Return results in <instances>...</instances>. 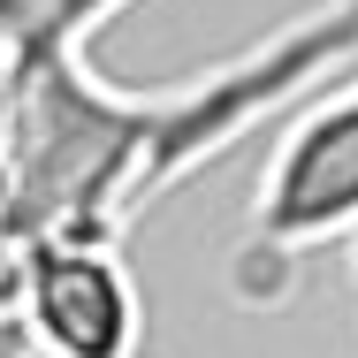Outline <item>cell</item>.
Returning <instances> with one entry per match:
<instances>
[{
	"label": "cell",
	"mask_w": 358,
	"mask_h": 358,
	"mask_svg": "<svg viewBox=\"0 0 358 358\" xmlns=\"http://www.w3.org/2000/svg\"><path fill=\"white\" fill-rule=\"evenodd\" d=\"M130 0H0V38H62L92 46Z\"/></svg>",
	"instance_id": "obj_5"
},
{
	"label": "cell",
	"mask_w": 358,
	"mask_h": 358,
	"mask_svg": "<svg viewBox=\"0 0 358 358\" xmlns=\"http://www.w3.org/2000/svg\"><path fill=\"white\" fill-rule=\"evenodd\" d=\"M8 313L31 358H138L145 297L115 236H31L15 244Z\"/></svg>",
	"instance_id": "obj_4"
},
{
	"label": "cell",
	"mask_w": 358,
	"mask_h": 358,
	"mask_svg": "<svg viewBox=\"0 0 358 358\" xmlns=\"http://www.w3.org/2000/svg\"><path fill=\"white\" fill-rule=\"evenodd\" d=\"M0 358H31V343H23V328H15L8 305H0Z\"/></svg>",
	"instance_id": "obj_6"
},
{
	"label": "cell",
	"mask_w": 358,
	"mask_h": 358,
	"mask_svg": "<svg viewBox=\"0 0 358 358\" xmlns=\"http://www.w3.org/2000/svg\"><path fill=\"white\" fill-rule=\"evenodd\" d=\"M336 236H358V76L297 99L252 191V221H244L229 282L244 305H282L297 259Z\"/></svg>",
	"instance_id": "obj_2"
},
{
	"label": "cell",
	"mask_w": 358,
	"mask_h": 358,
	"mask_svg": "<svg viewBox=\"0 0 358 358\" xmlns=\"http://www.w3.org/2000/svg\"><path fill=\"white\" fill-rule=\"evenodd\" d=\"M168 92H122L62 38H8L0 99V229L31 236H122L160 199Z\"/></svg>",
	"instance_id": "obj_1"
},
{
	"label": "cell",
	"mask_w": 358,
	"mask_h": 358,
	"mask_svg": "<svg viewBox=\"0 0 358 358\" xmlns=\"http://www.w3.org/2000/svg\"><path fill=\"white\" fill-rule=\"evenodd\" d=\"M358 62V0H320L275 38H259L252 54L221 62V69L168 84V122H160V191H176L183 176H199L221 160L244 130H259L267 115L297 107L305 92H320L336 69Z\"/></svg>",
	"instance_id": "obj_3"
},
{
	"label": "cell",
	"mask_w": 358,
	"mask_h": 358,
	"mask_svg": "<svg viewBox=\"0 0 358 358\" xmlns=\"http://www.w3.org/2000/svg\"><path fill=\"white\" fill-rule=\"evenodd\" d=\"M0 99H8V38H0Z\"/></svg>",
	"instance_id": "obj_7"
}]
</instances>
